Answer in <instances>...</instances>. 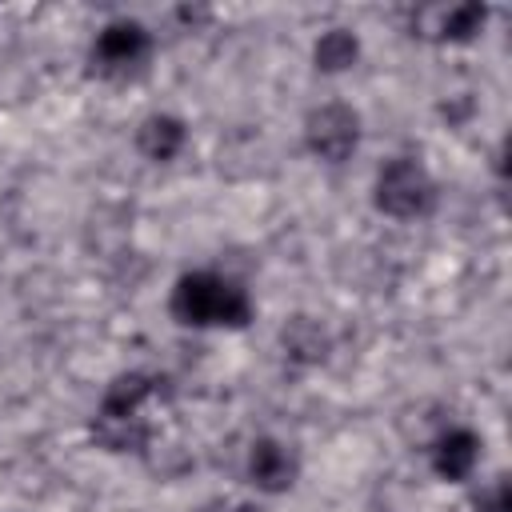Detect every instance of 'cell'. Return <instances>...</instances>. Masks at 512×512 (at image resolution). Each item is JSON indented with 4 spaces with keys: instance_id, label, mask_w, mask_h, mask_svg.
Returning a JSON list of instances; mask_svg holds the SVG:
<instances>
[{
    "instance_id": "cell-11",
    "label": "cell",
    "mask_w": 512,
    "mask_h": 512,
    "mask_svg": "<svg viewBox=\"0 0 512 512\" xmlns=\"http://www.w3.org/2000/svg\"><path fill=\"white\" fill-rule=\"evenodd\" d=\"M360 56H364V44H360L356 28L336 24V28H324L312 40V68L320 76H344V72H352L360 64Z\"/></svg>"
},
{
    "instance_id": "cell-2",
    "label": "cell",
    "mask_w": 512,
    "mask_h": 512,
    "mask_svg": "<svg viewBox=\"0 0 512 512\" xmlns=\"http://www.w3.org/2000/svg\"><path fill=\"white\" fill-rule=\"evenodd\" d=\"M168 312L180 328H196V332H204V328L240 332L256 320V304H252L248 288L216 268L180 272L168 292Z\"/></svg>"
},
{
    "instance_id": "cell-5",
    "label": "cell",
    "mask_w": 512,
    "mask_h": 512,
    "mask_svg": "<svg viewBox=\"0 0 512 512\" xmlns=\"http://www.w3.org/2000/svg\"><path fill=\"white\" fill-rule=\"evenodd\" d=\"M152 56V32L148 24L132 20V16H116L108 24H100V32L92 36L88 60L104 80H128L136 76Z\"/></svg>"
},
{
    "instance_id": "cell-12",
    "label": "cell",
    "mask_w": 512,
    "mask_h": 512,
    "mask_svg": "<svg viewBox=\"0 0 512 512\" xmlns=\"http://www.w3.org/2000/svg\"><path fill=\"white\" fill-rule=\"evenodd\" d=\"M476 512H512V492H508V480L496 476L480 496H476Z\"/></svg>"
},
{
    "instance_id": "cell-1",
    "label": "cell",
    "mask_w": 512,
    "mask_h": 512,
    "mask_svg": "<svg viewBox=\"0 0 512 512\" xmlns=\"http://www.w3.org/2000/svg\"><path fill=\"white\" fill-rule=\"evenodd\" d=\"M160 392H164V376H156V372L132 368V372L112 376L104 384V392H100L96 412H92L96 448H104L112 456H124V452L148 456L152 440H156V428H152V420L144 412Z\"/></svg>"
},
{
    "instance_id": "cell-9",
    "label": "cell",
    "mask_w": 512,
    "mask_h": 512,
    "mask_svg": "<svg viewBox=\"0 0 512 512\" xmlns=\"http://www.w3.org/2000/svg\"><path fill=\"white\" fill-rule=\"evenodd\" d=\"M132 144L148 164H172L188 148V120L176 112H148L140 116Z\"/></svg>"
},
{
    "instance_id": "cell-10",
    "label": "cell",
    "mask_w": 512,
    "mask_h": 512,
    "mask_svg": "<svg viewBox=\"0 0 512 512\" xmlns=\"http://www.w3.org/2000/svg\"><path fill=\"white\" fill-rule=\"evenodd\" d=\"M280 352L300 368H316L332 352V332L316 316H292L280 328Z\"/></svg>"
},
{
    "instance_id": "cell-4",
    "label": "cell",
    "mask_w": 512,
    "mask_h": 512,
    "mask_svg": "<svg viewBox=\"0 0 512 512\" xmlns=\"http://www.w3.org/2000/svg\"><path fill=\"white\" fill-rule=\"evenodd\" d=\"M300 136H304V148H308L312 160H320V164H344V160H352L360 152L364 116L348 100H320V104H312L304 112Z\"/></svg>"
},
{
    "instance_id": "cell-8",
    "label": "cell",
    "mask_w": 512,
    "mask_h": 512,
    "mask_svg": "<svg viewBox=\"0 0 512 512\" xmlns=\"http://www.w3.org/2000/svg\"><path fill=\"white\" fill-rule=\"evenodd\" d=\"M488 4H476V0H460V4H432V8H420L412 28L416 36L424 40H436V44H472L484 28H488Z\"/></svg>"
},
{
    "instance_id": "cell-7",
    "label": "cell",
    "mask_w": 512,
    "mask_h": 512,
    "mask_svg": "<svg viewBox=\"0 0 512 512\" xmlns=\"http://www.w3.org/2000/svg\"><path fill=\"white\" fill-rule=\"evenodd\" d=\"M484 456V440L480 432H472L468 424H444L432 440H428V468L436 480L444 484H464L476 476Z\"/></svg>"
},
{
    "instance_id": "cell-6",
    "label": "cell",
    "mask_w": 512,
    "mask_h": 512,
    "mask_svg": "<svg viewBox=\"0 0 512 512\" xmlns=\"http://www.w3.org/2000/svg\"><path fill=\"white\" fill-rule=\"evenodd\" d=\"M244 480L260 496H284L300 480V452L280 436H256L244 456Z\"/></svg>"
},
{
    "instance_id": "cell-3",
    "label": "cell",
    "mask_w": 512,
    "mask_h": 512,
    "mask_svg": "<svg viewBox=\"0 0 512 512\" xmlns=\"http://www.w3.org/2000/svg\"><path fill=\"white\" fill-rule=\"evenodd\" d=\"M440 204V184L416 156H388L372 176V208L388 220L412 224L432 216Z\"/></svg>"
}]
</instances>
